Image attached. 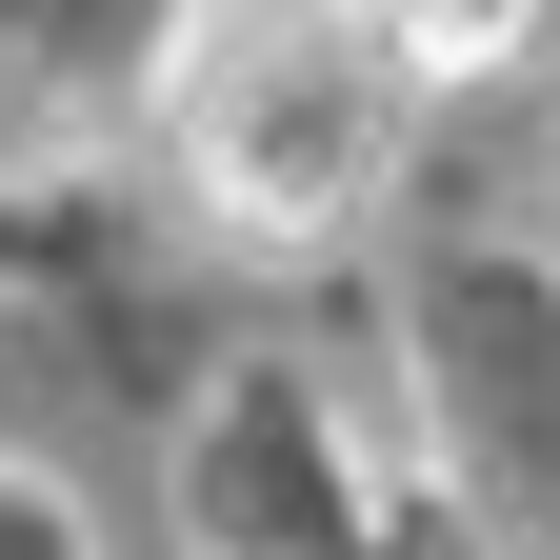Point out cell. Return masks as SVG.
<instances>
[{
	"mask_svg": "<svg viewBox=\"0 0 560 560\" xmlns=\"http://www.w3.org/2000/svg\"><path fill=\"white\" fill-rule=\"evenodd\" d=\"M420 120V60L381 40V0H221L180 40V180L241 241H320L361 221L381 161Z\"/></svg>",
	"mask_w": 560,
	"mask_h": 560,
	"instance_id": "cell-1",
	"label": "cell"
}]
</instances>
